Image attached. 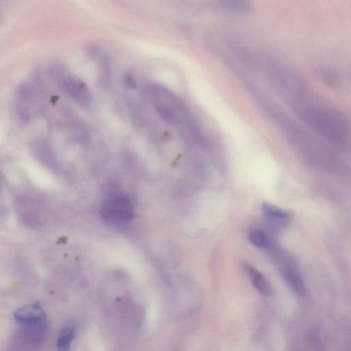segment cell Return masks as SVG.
<instances>
[{"label":"cell","mask_w":351,"mask_h":351,"mask_svg":"<svg viewBox=\"0 0 351 351\" xmlns=\"http://www.w3.org/2000/svg\"><path fill=\"white\" fill-rule=\"evenodd\" d=\"M301 117L318 133L329 141L345 145L348 138V126L335 112L321 106L300 107Z\"/></svg>","instance_id":"1"},{"label":"cell","mask_w":351,"mask_h":351,"mask_svg":"<svg viewBox=\"0 0 351 351\" xmlns=\"http://www.w3.org/2000/svg\"><path fill=\"white\" fill-rule=\"evenodd\" d=\"M148 95L158 114L167 123L178 124L186 113L183 103L172 93L161 86H149Z\"/></svg>","instance_id":"2"},{"label":"cell","mask_w":351,"mask_h":351,"mask_svg":"<svg viewBox=\"0 0 351 351\" xmlns=\"http://www.w3.org/2000/svg\"><path fill=\"white\" fill-rule=\"evenodd\" d=\"M101 215L104 219L117 224H123L134 218L133 207L130 200L122 195H114L102 204Z\"/></svg>","instance_id":"3"},{"label":"cell","mask_w":351,"mask_h":351,"mask_svg":"<svg viewBox=\"0 0 351 351\" xmlns=\"http://www.w3.org/2000/svg\"><path fill=\"white\" fill-rule=\"evenodd\" d=\"M262 210L266 219L276 228L287 226L293 217V213L267 202L262 204Z\"/></svg>","instance_id":"4"},{"label":"cell","mask_w":351,"mask_h":351,"mask_svg":"<svg viewBox=\"0 0 351 351\" xmlns=\"http://www.w3.org/2000/svg\"><path fill=\"white\" fill-rule=\"evenodd\" d=\"M14 316L21 324H46V315L38 304L21 307L14 313Z\"/></svg>","instance_id":"5"},{"label":"cell","mask_w":351,"mask_h":351,"mask_svg":"<svg viewBox=\"0 0 351 351\" xmlns=\"http://www.w3.org/2000/svg\"><path fill=\"white\" fill-rule=\"evenodd\" d=\"M66 86L73 97L84 105H89L92 101L91 95L86 86L79 81L68 79Z\"/></svg>","instance_id":"6"},{"label":"cell","mask_w":351,"mask_h":351,"mask_svg":"<svg viewBox=\"0 0 351 351\" xmlns=\"http://www.w3.org/2000/svg\"><path fill=\"white\" fill-rule=\"evenodd\" d=\"M245 269L248 272L256 289L264 295H270L271 293V288L265 276L252 265L245 264Z\"/></svg>","instance_id":"7"},{"label":"cell","mask_w":351,"mask_h":351,"mask_svg":"<svg viewBox=\"0 0 351 351\" xmlns=\"http://www.w3.org/2000/svg\"><path fill=\"white\" fill-rule=\"evenodd\" d=\"M282 275L287 285L295 292L304 291V284L295 267L291 265H285L282 269Z\"/></svg>","instance_id":"8"},{"label":"cell","mask_w":351,"mask_h":351,"mask_svg":"<svg viewBox=\"0 0 351 351\" xmlns=\"http://www.w3.org/2000/svg\"><path fill=\"white\" fill-rule=\"evenodd\" d=\"M224 9L236 14H247L252 10L250 0H216Z\"/></svg>","instance_id":"9"},{"label":"cell","mask_w":351,"mask_h":351,"mask_svg":"<svg viewBox=\"0 0 351 351\" xmlns=\"http://www.w3.org/2000/svg\"><path fill=\"white\" fill-rule=\"evenodd\" d=\"M75 334V328L73 326H66L63 328L57 342V347L60 350H66L69 348Z\"/></svg>","instance_id":"10"},{"label":"cell","mask_w":351,"mask_h":351,"mask_svg":"<svg viewBox=\"0 0 351 351\" xmlns=\"http://www.w3.org/2000/svg\"><path fill=\"white\" fill-rule=\"evenodd\" d=\"M250 242L256 247L265 248L269 246V241L266 236L261 231H252L249 236Z\"/></svg>","instance_id":"11"},{"label":"cell","mask_w":351,"mask_h":351,"mask_svg":"<svg viewBox=\"0 0 351 351\" xmlns=\"http://www.w3.org/2000/svg\"><path fill=\"white\" fill-rule=\"evenodd\" d=\"M125 84L130 88H134L136 86V81L132 75L127 74L124 76Z\"/></svg>","instance_id":"12"}]
</instances>
